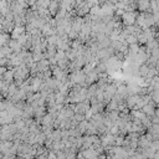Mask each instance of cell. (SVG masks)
Listing matches in <instances>:
<instances>
[{
	"label": "cell",
	"mask_w": 159,
	"mask_h": 159,
	"mask_svg": "<svg viewBox=\"0 0 159 159\" xmlns=\"http://www.w3.org/2000/svg\"><path fill=\"white\" fill-rule=\"evenodd\" d=\"M137 13L135 11H124L121 17H122V22L124 26H129V25H134L135 19H137Z\"/></svg>",
	"instance_id": "1"
},
{
	"label": "cell",
	"mask_w": 159,
	"mask_h": 159,
	"mask_svg": "<svg viewBox=\"0 0 159 159\" xmlns=\"http://www.w3.org/2000/svg\"><path fill=\"white\" fill-rule=\"evenodd\" d=\"M25 26L24 25H15L14 29H13V31L10 32V39H13V40H16L17 37H20L22 34H25Z\"/></svg>",
	"instance_id": "2"
},
{
	"label": "cell",
	"mask_w": 159,
	"mask_h": 159,
	"mask_svg": "<svg viewBox=\"0 0 159 159\" xmlns=\"http://www.w3.org/2000/svg\"><path fill=\"white\" fill-rule=\"evenodd\" d=\"M150 148L154 150V152H158V148H159V143H158V140H152V143H150Z\"/></svg>",
	"instance_id": "3"
},
{
	"label": "cell",
	"mask_w": 159,
	"mask_h": 159,
	"mask_svg": "<svg viewBox=\"0 0 159 159\" xmlns=\"http://www.w3.org/2000/svg\"><path fill=\"white\" fill-rule=\"evenodd\" d=\"M56 159H66V154L63 150H58L56 152Z\"/></svg>",
	"instance_id": "4"
},
{
	"label": "cell",
	"mask_w": 159,
	"mask_h": 159,
	"mask_svg": "<svg viewBox=\"0 0 159 159\" xmlns=\"http://www.w3.org/2000/svg\"><path fill=\"white\" fill-rule=\"evenodd\" d=\"M106 159H113V157L109 155V154H107V155H106Z\"/></svg>",
	"instance_id": "5"
},
{
	"label": "cell",
	"mask_w": 159,
	"mask_h": 159,
	"mask_svg": "<svg viewBox=\"0 0 159 159\" xmlns=\"http://www.w3.org/2000/svg\"><path fill=\"white\" fill-rule=\"evenodd\" d=\"M15 159H24V158H22V157H16Z\"/></svg>",
	"instance_id": "6"
}]
</instances>
